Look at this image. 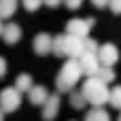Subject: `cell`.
<instances>
[{
	"label": "cell",
	"mask_w": 121,
	"mask_h": 121,
	"mask_svg": "<svg viewBox=\"0 0 121 121\" xmlns=\"http://www.w3.org/2000/svg\"><path fill=\"white\" fill-rule=\"evenodd\" d=\"M83 74H85V72H83V68H81L79 57H68V60L64 62V66L60 68V74H57V79H55L57 91H60V94L72 91V89L77 87V83L81 81Z\"/></svg>",
	"instance_id": "1"
},
{
	"label": "cell",
	"mask_w": 121,
	"mask_h": 121,
	"mask_svg": "<svg viewBox=\"0 0 121 121\" xmlns=\"http://www.w3.org/2000/svg\"><path fill=\"white\" fill-rule=\"evenodd\" d=\"M98 57H100V64H102V66H115V64L119 62V49H117L113 43L100 45Z\"/></svg>",
	"instance_id": "7"
},
{
	"label": "cell",
	"mask_w": 121,
	"mask_h": 121,
	"mask_svg": "<svg viewBox=\"0 0 121 121\" xmlns=\"http://www.w3.org/2000/svg\"><path fill=\"white\" fill-rule=\"evenodd\" d=\"M85 104H89V102H87V98H85L83 91H70V106H74V108H83Z\"/></svg>",
	"instance_id": "14"
},
{
	"label": "cell",
	"mask_w": 121,
	"mask_h": 121,
	"mask_svg": "<svg viewBox=\"0 0 121 121\" xmlns=\"http://www.w3.org/2000/svg\"><path fill=\"white\" fill-rule=\"evenodd\" d=\"M34 51L38 55H49L53 53V36L47 32H38L34 36Z\"/></svg>",
	"instance_id": "8"
},
{
	"label": "cell",
	"mask_w": 121,
	"mask_h": 121,
	"mask_svg": "<svg viewBox=\"0 0 121 121\" xmlns=\"http://www.w3.org/2000/svg\"><path fill=\"white\" fill-rule=\"evenodd\" d=\"M47 98H49V91H47V87H43V85H32V89L28 91V100H30L34 106H43V104L47 102Z\"/></svg>",
	"instance_id": "10"
},
{
	"label": "cell",
	"mask_w": 121,
	"mask_h": 121,
	"mask_svg": "<svg viewBox=\"0 0 121 121\" xmlns=\"http://www.w3.org/2000/svg\"><path fill=\"white\" fill-rule=\"evenodd\" d=\"M21 106V91L17 87H4L0 91V108L4 113H13Z\"/></svg>",
	"instance_id": "4"
},
{
	"label": "cell",
	"mask_w": 121,
	"mask_h": 121,
	"mask_svg": "<svg viewBox=\"0 0 121 121\" xmlns=\"http://www.w3.org/2000/svg\"><path fill=\"white\" fill-rule=\"evenodd\" d=\"M98 43L94 40V38H89V36H85V51H94V53H98Z\"/></svg>",
	"instance_id": "19"
},
{
	"label": "cell",
	"mask_w": 121,
	"mask_h": 121,
	"mask_svg": "<svg viewBox=\"0 0 121 121\" xmlns=\"http://www.w3.org/2000/svg\"><path fill=\"white\" fill-rule=\"evenodd\" d=\"M6 74V60L4 57H0V79Z\"/></svg>",
	"instance_id": "24"
},
{
	"label": "cell",
	"mask_w": 121,
	"mask_h": 121,
	"mask_svg": "<svg viewBox=\"0 0 121 121\" xmlns=\"http://www.w3.org/2000/svg\"><path fill=\"white\" fill-rule=\"evenodd\" d=\"M45 108H43V119H55L57 117V113H60V96L57 94H49V98H47V102L43 104Z\"/></svg>",
	"instance_id": "9"
},
{
	"label": "cell",
	"mask_w": 121,
	"mask_h": 121,
	"mask_svg": "<svg viewBox=\"0 0 121 121\" xmlns=\"http://www.w3.org/2000/svg\"><path fill=\"white\" fill-rule=\"evenodd\" d=\"M87 98V102L91 106H104L111 98V89H108V83H104L98 74L94 77H87L85 83H83V89H81Z\"/></svg>",
	"instance_id": "3"
},
{
	"label": "cell",
	"mask_w": 121,
	"mask_h": 121,
	"mask_svg": "<svg viewBox=\"0 0 121 121\" xmlns=\"http://www.w3.org/2000/svg\"><path fill=\"white\" fill-rule=\"evenodd\" d=\"M2 38H4L6 45L19 43V38H21V28H19L17 23H6V26L2 28Z\"/></svg>",
	"instance_id": "11"
},
{
	"label": "cell",
	"mask_w": 121,
	"mask_h": 121,
	"mask_svg": "<svg viewBox=\"0 0 121 121\" xmlns=\"http://www.w3.org/2000/svg\"><path fill=\"white\" fill-rule=\"evenodd\" d=\"M21 4H23L26 11L34 13V11H38V9L43 6V0H21Z\"/></svg>",
	"instance_id": "17"
},
{
	"label": "cell",
	"mask_w": 121,
	"mask_h": 121,
	"mask_svg": "<svg viewBox=\"0 0 121 121\" xmlns=\"http://www.w3.org/2000/svg\"><path fill=\"white\" fill-rule=\"evenodd\" d=\"M111 115L106 113V111H102L100 106H96V111H91V113H87V119H108Z\"/></svg>",
	"instance_id": "18"
},
{
	"label": "cell",
	"mask_w": 121,
	"mask_h": 121,
	"mask_svg": "<svg viewBox=\"0 0 121 121\" xmlns=\"http://www.w3.org/2000/svg\"><path fill=\"white\" fill-rule=\"evenodd\" d=\"M2 28H4V26H2V17H0V36H2Z\"/></svg>",
	"instance_id": "25"
},
{
	"label": "cell",
	"mask_w": 121,
	"mask_h": 121,
	"mask_svg": "<svg viewBox=\"0 0 121 121\" xmlns=\"http://www.w3.org/2000/svg\"><path fill=\"white\" fill-rule=\"evenodd\" d=\"M108 102L115 106V108H121V85H117L115 89H111V98Z\"/></svg>",
	"instance_id": "16"
},
{
	"label": "cell",
	"mask_w": 121,
	"mask_h": 121,
	"mask_svg": "<svg viewBox=\"0 0 121 121\" xmlns=\"http://www.w3.org/2000/svg\"><path fill=\"white\" fill-rule=\"evenodd\" d=\"M119 117H121V115H119Z\"/></svg>",
	"instance_id": "27"
},
{
	"label": "cell",
	"mask_w": 121,
	"mask_h": 121,
	"mask_svg": "<svg viewBox=\"0 0 121 121\" xmlns=\"http://www.w3.org/2000/svg\"><path fill=\"white\" fill-rule=\"evenodd\" d=\"M108 9L115 15H121V0H108Z\"/></svg>",
	"instance_id": "20"
},
{
	"label": "cell",
	"mask_w": 121,
	"mask_h": 121,
	"mask_svg": "<svg viewBox=\"0 0 121 121\" xmlns=\"http://www.w3.org/2000/svg\"><path fill=\"white\" fill-rule=\"evenodd\" d=\"M91 4H94L96 9H106V6H108V0H91Z\"/></svg>",
	"instance_id": "22"
},
{
	"label": "cell",
	"mask_w": 121,
	"mask_h": 121,
	"mask_svg": "<svg viewBox=\"0 0 121 121\" xmlns=\"http://www.w3.org/2000/svg\"><path fill=\"white\" fill-rule=\"evenodd\" d=\"M79 62H81V68H83L85 77H94V74H98L100 68H102L100 57H98V53H94V51H83V53L79 55Z\"/></svg>",
	"instance_id": "5"
},
{
	"label": "cell",
	"mask_w": 121,
	"mask_h": 121,
	"mask_svg": "<svg viewBox=\"0 0 121 121\" xmlns=\"http://www.w3.org/2000/svg\"><path fill=\"white\" fill-rule=\"evenodd\" d=\"M64 4H66L68 9H72V11H74V9H79V6L83 4V0H64Z\"/></svg>",
	"instance_id": "21"
},
{
	"label": "cell",
	"mask_w": 121,
	"mask_h": 121,
	"mask_svg": "<svg viewBox=\"0 0 121 121\" xmlns=\"http://www.w3.org/2000/svg\"><path fill=\"white\" fill-rule=\"evenodd\" d=\"M17 0H0V17L2 19H9V17H13L15 15V11H17Z\"/></svg>",
	"instance_id": "12"
},
{
	"label": "cell",
	"mask_w": 121,
	"mask_h": 121,
	"mask_svg": "<svg viewBox=\"0 0 121 121\" xmlns=\"http://www.w3.org/2000/svg\"><path fill=\"white\" fill-rule=\"evenodd\" d=\"M83 51H85V38L83 36H77V34H70V32L53 36V55L79 57Z\"/></svg>",
	"instance_id": "2"
},
{
	"label": "cell",
	"mask_w": 121,
	"mask_h": 121,
	"mask_svg": "<svg viewBox=\"0 0 121 121\" xmlns=\"http://www.w3.org/2000/svg\"><path fill=\"white\" fill-rule=\"evenodd\" d=\"M43 4H47L49 9H55V6L62 4V0H43Z\"/></svg>",
	"instance_id": "23"
},
{
	"label": "cell",
	"mask_w": 121,
	"mask_h": 121,
	"mask_svg": "<svg viewBox=\"0 0 121 121\" xmlns=\"http://www.w3.org/2000/svg\"><path fill=\"white\" fill-rule=\"evenodd\" d=\"M98 77H100L104 83H113V81H115V70H113V66H102L100 72H98Z\"/></svg>",
	"instance_id": "15"
},
{
	"label": "cell",
	"mask_w": 121,
	"mask_h": 121,
	"mask_svg": "<svg viewBox=\"0 0 121 121\" xmlns=\"http://www.w3.org/2000/svg\"><path fill=\"white\" fill-rule=\"evenodd\" d=\"M32 85H34V81H32L30 74H19L17 81H15V87H17L21 94H28V91L32 89Z\"/></svg>",
	"instance_id": "13"
},
{
	"label": "cell",
	"mask_w": 121,
	"mask_h": 121,
	"mask_svg": "<svg viewBox=\"0 0 121 121\" xmlns=\"http://www.w3.org/2000/svg\"><path fill=\"white\" fill-rule=\"evenodd\" d=\"M94 17H85V19H70L68 21V26H66V32H70V34H77V36H89V32H91V28H94Z\"/></svg>",
	"instance_id": "6"
},
{
	"label": "cell",
	"mask_w": 121,
	"mask_h": 121,
	"mask_svg": "<svg viewBox=\"0 0 121 121\" xmlns=\"http://www.w3.org/2000/svg\"><path fill=\"white\" fill-rule=\"evenodd\" d=\"M0 119H4V111L2 108H0Z\"/></svg>",
	"instance_id": "26"
}]
</instances>
